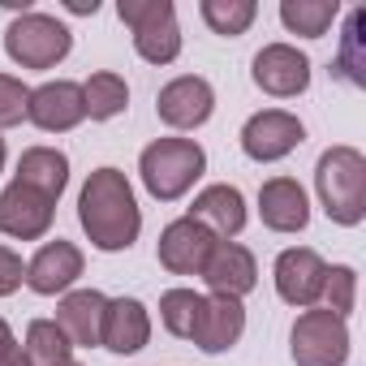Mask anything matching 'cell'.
<instances>
[{
    "label": "cell",
    "mask_w": 366,
    "mask_h": 366,
    "mask_svg": "<svg viewBox=\"0 0 366 366\" xmlns=\"http://www.w3.org/2000/svg\"><path fill=\"white\" fill-rule=\"evenodd\" d=\"M78 220L91 237L95 250L117 254L129 250L142 233V212L134 199V186L125 181L121 168H95L78 194Z\"/></svg>",
    "instance_id": "6da1fadb"
},
{
    "label": "cell",
    "mask_w": 366,
    "mask_h": 366,
    "mask_svg": "<svg viewBox=\"0 0 366 366\" xmlns=\"http://www.w3.org/2000/svg\"><path fill=\"white\" fill-rule=\"evenodd\" d=\"M315 190L327 220L353 229L366 216V155L357 147H327L315 164Z\"/></svg>",
    "instance_id": "7a4b0ae2"
},
{
    "label": "cell",
    "mask_w": 366,
    "mask_h": 366,
    "mask_svg": "<svg viewBox=\"0 0 366 366\" xmlns=\"http://www.w3.org/2000/svg\"><path fill=\"white\" fill-rule=\"evenodd\" d=\"M207 168V151L190 138H155L142 155H138V172L151 199L172 203L181 199Z\"/></svg>",
    "instance_id": "3957f363"
},
{
    "label": "cell",
    "mask_w": 366,
    "mask_h": 366,
    "mask_svg": "<svg viewBox=\"0 0 366 366\" xmlns=\"http://www.w3.org/2000/svg\"><path fill=\"white\" fill-rule=\"evenodd\" d=\"M117 18L134 31V48L151 65H172L181 56V26L172 0H121Z\"/></svg>",
    "instance_id": "277c9868"
},
{
    "label": "cell",
    "mask_w": 366,
    "mask_h": 366,
    "mask_svg": "<svg viewBox=\"0 0 366 366\" xmlns=\"http://www.w3.org/2000/svg\"><path fill=\"white\" fill-rule=\"evenodd\" d=\"M74 35L65 22L48 18V14H18L5 31V52L22 65V69H52L69 56Z\"/></svg>",
    "instance_id": "5b68a950"
},
{
    "label": "cell",
    "mask_w": 366,
    "mask_h": 366,
    "mask_svg": "<svg viewBox=\"0 0 366 366\" xmlns=\"http://www.w3.org/2000/svg\"><path fill=\"white\" fill-rule=\"evenodd\" d=\"M289 353L297 366H345L349 327L332 310H302L289 332Z\"/></svg>",
    "instance_id": "8992f818"
},
{
    "label": "cell",
    "mask_w": 366,
    "mask_h": 366,
    "mask_svg": "<svg viewBox=\"0 0 366 366\" xmlns=\"http://www.w3.org/2000/svg\"><path fill=\"white\" fill-rule=\"evenodd\" d=\"M306 138V125L285 112V108H267V112H254L246 125H242V151L254 159V164H276L285 159L289 151H297Z\"/></svg>",
    "instance_id": "52a82bcc"
},
{
    "label": "cell",
    "mask_w": 366,
    "mask_h": 366,
    "mask_svg": "<svg viewBox=\"0 0 366 366\" xmlns=\"http://www.w3.org/2000/svg\"><path fill=\"white\" fill-rule=\"evenodd\" d=\"M155 112H159V121L172 125V129H199V125H207V117L216 112V91H212V82L199 78V74H181V78H172V82L159 86Z\"/></svg>",
    "instance_id": "ba28073f"
},
{
    "label": "cell",
    "mask_w": 366,
    "mask_h": 366,
    "mask_svg": "<svg viewBox=\"0 0 366 366\" xmlns=\"http://www.w3.org/2000/svg\"><path fill=\"white\" fill-rule=\"evenodd\" d=\"M26 121L39 125L44 134H69L74 125L86 121V104H82V86L69 82V78H56V82H44L31 91L26 99Z\"/></svg>",
    "instance_id": "9c48e42d"
},
{
    "label": "cell",
    "mask_w": 366,
    "mask_h": 366,
    "mask_svg": "<svg viewBox=\"0 0 366 366\" xmlns=\"http://www.w3.org/2000/svg\"><path fill=\"white\" fill-rule=\"evenodd\" d=\"M216 242L220 237H212L207 224L181 216L159 233V267H168L172 276H203V263Z\"/></svg>",
    "instance_id": "30bf717a"
},
{
    "label": "cell",
    "mask_w": 366,
    "mask_h": 366,
    "mask_svg": "<svg viewBox=\"0 0 366 366\" xmlns=\"http://www.w3.org/2000/svg\"><path fill=\"white\" fill-rule=\"evenodd\" d=\"M254 86L276 95V99H293L310 86V61L306 52H297L293 44H267L259 56H254V69H250Z\"/></svg>",
    "instance_id": "8fae6325"
},
{
    "label": "cell",
    "mask_w": 366,
    "mask_h": 366,
    "mask_svg": "<svg viewBox=\"0 0 366 366\" xmlns=\"http://www.w3.org/2000/svg\"><path fill=\"white\" fill-rule=\"evenodd\" d=\"M52 216H56V203L44 199L39 190L22 186V181L0 190V233L5 237L35 242V237H44L52 229Z\"/></svg>",
    "instance_id": "7c38bea8"
},
{
    "label": "cell",
    "mask_w": 366,
    "mask_h": 366,
    "mask_svg": "<svg viewBox=\"0 0 366 366\" xmlns=\"http://www.w3.org/2000/svg\"><path fill=\"white\" fill-rule=\"evenodd\" d=\"M323 280H327V263L310 246L280 250V259H276V293L289 306H315L323 297Z\"/></svg>",
    "instance_id": "4fadbf2b"
},
{
    "label": "cell",
    "mask_w": 366,
    "mask_h": 366,
    "mask_svg": "<svg viewBox=\"0 0 366 366\" xmlns=\"http://www.w3.org/2000/svg\"><path fill=\"white\" fill-rule=\"evenodd\" d=\"M203 280L212 293L220 297H246L254 285H259V267H254V254L237 242H216L207 263H203Z\"/></svg>",
    "instance_id": "5bb4252c"
},
{
    "label": "cell",
    "mask_w": 366,
    "mask_h": 366,
    "mask_svg": "<svg viewBox=\"0 0 366 366\" xmlns=\"http://www.w3.org/2000/svg\"><path fill=\"white\" fill-rule=\"evenodd\" d=\"M104 315H108V297L99 289H78L65 293L56 306V327L69 336L74 349H95L104 336Z\"/></svg>",
    "instance_id": "9a60e30c"
},
{
    "label": "cell",
    "mask_w": 366,
    "mask_h": 366,
    "mask_svg": "<svg viewBox=\"0 0 366 366\" xmlns=\"http://www.w3.org/2000/svg\"><path fill=\"white\" fill-rule=\"evenodd\" d=\"M259 216L272 233H302L310 224V203L306 190L293 177H272L259 190Z\"/></svg>",
    "instance_id": "2e32d148"
},
{
    "label": "cell",
    "mask_w": 366,
    "mask_h": 366,
    "mask_svg": "<svg viewBox=\"0 0 366 366\" xmlns=\"http://www.w3.org/2000/svg\"><path fill=\"white\" fill-rule=\"evenodd\" d=\"M242 332H246V306L237 297L212 293V297H203V315H199V327H194L190 340L203 353H224L242 340Z\"/></svg>",
    "instance_id": "e0dca14e"
},
{
    "label": "cell",
    "mask_w": 366,
    "mask_h": 366,
    "mask_svg": "<svg viewBox=\"0 0 366 366\" xmlns=\"http://www.w3.org/2000/svg\"><path fill=\"white\" fill-rule=\"evenodd\" d=\"M82 276V250L74 246V242H48L31 263H26V285L35 289V293H44V297H56V293H65L74 280Z\"/></svg>",
    "instance_id": "ac0fdd59"
},
{
    "label": "cell",
    "mask_w": 366,
    "mask_h": 366,
    "mask_svg": "<svg viewBox=\"0 0 366 366\" xmlns=\"http://www.w3.org/2000/svg\"><path fill=\"white\" fill-rule=\"evenodd\" d=\"M190 220L207 224V229H212V237L233 242V237L246 229V199H242V190H237V186L220 181V186H207V190L194 199Z\"/></svg>",
    "instance_id": "d6986e66"
},
{
    "label": "cell",
    "mask_w": 366,
    "mask_h": 366,
    "mask_svg": "<svg viewBox=\"0 0 366 366\" xmlns=\"http://www.w3.org/2000/svg\"><path fill=\"white\" fill-rule=\"evenodd\" d=\"M147 340H151L147 306H142L138 297H117V302H108L99 345H104V349H112V353H138Z\"/></svg>",
    "instance_id": "ffe728a7"
},
{
    "label": "cell",
    "mask_w": 366,
    "mask_h": 366,
    "mask_svg": "<svg viewBox=\"0 0 366 366\" xmlns=\"http://www.w3.org/2000/svg\"><path fill=\"white\" fill-rule=\"evenodd\" d=\"M14 181H22V186H31V190H39L44 199L56 203L69 186V155L56 151V147H31V151H22Z\"/></svg>",
    "instance_id": "44dd1931"
},
{
    "label": "cell",
    "mask_w": 366,
    "mask_h": 366,
    "mask_svg": "<svg viewBox=\"0 0 366 366\" xmlns=\"http://www.w3.org/2000/svg\"><path fill=\"white\" fill-rule=\"evenodd\" d=\"M82 104H86V117H91V121H112V117L125 112L129 86H125L121 74L99 69V74H91V78L82 82Z\"/></svg>",
    "instance_id": "7402d4cb"
},
{
    "label": "cell",
    "mask_w": 366,
    "mask_h": 366,
    "mask_svg": "<svg viewBox=\"0 0 366 366\" xmlns=\"http://www.w3.org/2000/svg\"><path fill=\"white\" fill-rule=\"evenodd\" d=\"M336 14H340L336 0H285L280 5V22L302 39H323L332 31Z\"/></svg>",
    "instance_id": "603a6c76"
},
{
    "label": "cell",
    "mask_w": 366,
    "mask_h": 366,
    "mask_svg": "<svg viewBox=\"0 0 366 366\" xmlns=\"http://www.w3.org/2000/svg\"><path fill=\"white\" fill-rule=\"evenodd\" d=\"M26 362L31 366H61V362H74V345L69 336L56 327V319H35L26 327Z\"/></svg>",
    "instance_id": "cb8c5ba5"
},
{
    "label": "cell",
    "mask_w": 366,
    "mask_h": 366,
    "mask_svg": "<svg viewBox=\"0 0 366 366\" xmlns=\"http://www.w3.org/2000/svg\"><path fill=\"white\" fill-rule=\"evenodd\" d=\"M199 315H203V293H194V289H168V293L159 297V323H164L172 336H181V340L194 336Z\"/></svg>",
    "instance_id": "d4e9b609"
},
{
    "label": "cell",
    "mask_w": 366,
    "mask_h": 366,
    "mask_svg": "<svg viewBox=\"0 0 366 366\" xmlns=\"http://www.w3.org/2000/svg\"><path fill=\"white\" fill-rule=\"evenodd\" d=\"M199 9H203V22H207L216 35H224V39L246 35L250 22L259 18V5H254V0H203Z\"/></svg>",
    "instance_id": "484cf974"
},
{
    "label": "cell",
    "mask_w": 366,
    "mask_h": 366,
    "mask_svg": "<svg viewBox=\"0 0 366 366\" xmlns=\"http://www.w3.org/2000/svg\"><path fill=\"white\" fill-rule=\"evenodd\" d=\"M362 31H366V9H353L349 14V22H345V35H340V56H336V69L353 82V86H362L366 82V56H362Z\"/></svg>",
    "instance_id": "4316f807"
},
{
    "label": "cell",
    "mask_w": 366,
    "mask_h": 366,
    "mask_svg": "<svg viewBox=\"0 0 366 366\" xmlns=\"http://www.w3.org/2000/svg\"><path fill=\"white\" fill-rule=\"evenodd\" d=\"M353 293H357V272L353 267H345V263H336V267H327V280H323V310H332L336 319H345L349 310H353Z\"/></svg>",
    "instance_id": "83f0119b"
},
{
    "label": "cell",
    "mask_w": 366,
    "mask_h": 366,
    "mask_svg": "<svg viewBox=\"0 0 366 366\" xmlns=\"http://www.w3.org/2000/svg\"><path fill=\"white\" fill-rule=\"evenodd\" d=\"M26 99H31V86L22 78L0 74V129H9L26 117Z\"/></svg>",
    "instance_id": "f1b7e54d"
},
{
    "label": "cell",
    "mask_w": 366,
    "mask_h": 366,
    "mask_svg": "<svg viewBox=\"0 0 366 366\" xmlns=\"http://www.w3.org/2000/svg\"><path fill=\"white\" fill-rule=\"evenodd\" d=\"M22 280H26V267H22V259H18L9 246H0V297L18 293V289H22Z\"/></svg>",
    "instance_id": "f546056e"
},
{
    "label": "cell",
    "mask_w": 366,
    "mask_h": 366,
    "mask_svg": "<svg viewBox=\"0 0 366 366\" xmlns=\"http://www.w3.org/2000/svg\"><path fill=\"white\" fill-rule=\"evenodd\" d=\"M14 349H18V340H14V327H9L5 319H0V362H5Z\"/></svg>",
    "instance_id": "4dcf8cb0"
},
{
    "label": "cell",
    "mask_w": 366,
    "mask_h": 366,
    "mask_svg": "<svg viewBox=\"0 0 366 366\" xmlns=\"http://www.w3.org/2000/svg\"><path fill=\"white\" fill-rule=\"evenodd\" d=\"M65 9H69V14H95L99 0H65Z\"/></svg>",
    "instance_id": "1f68e13d"
},
{
    "label": "cell",
    "mask_w": 366,
    "mask_h": 366,
    "mask_svg": "<svg viewBox=\"0 0 366 366\" xmlns=\"http://www.w3.org/2000/svg\"><path fill=\"white\" fill-rule=\"evenodd\" d=\"M0 366H31V362H26V353H22V345H18V349H14V353L5 357V362H0Z\"/></svg>",
    "instance_id": "d6a6232c"
},
{
    "label": "cell",
    "mask_w": 366,
    "mask_h": 366,
    "mask_svg": "<svg viewBox=\"0 0 366 366\" xmlns=\"http://www.w3.org/2000/svg\"><path fill=\"white\" fill-rule=\"evenodd\" d=\"M0 168H5V138H0Z\"/></svg>",
    "instance_id": "836d02e7"
},
{
    "label": "cell",
    "mask_w": 366,
    "mask_h": 366,
    "mask_svg": "<svg viewBox=\"0 0 366 366\" xmlns=\"http://www.w3.org/2000/svg\"><path fill=\"white\" fill-rule=\"evenodd\" d=\"M61 366H78V362H61Z\"/></svg>",
    "instance_id": "e575fe53"
}]
</instances>
